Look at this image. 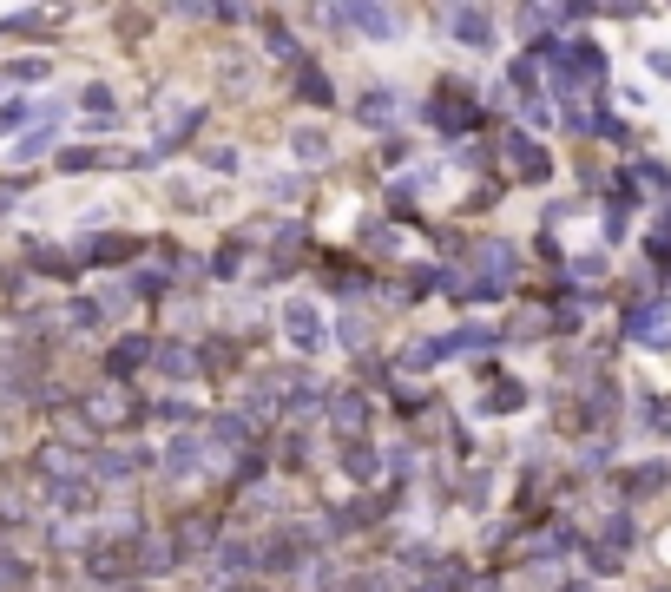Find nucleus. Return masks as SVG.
<instances>
[{
	"label": "nucleus",
	"instance_id": "f257e3e1",
	"mask_svg": "<svg viewBox=\"0 0 671 592\" xmlns=\"http://www.w3.org/2000/svg\"><path fill=\"white\" fill-rule=\"evenodd\" d=\"M448 20H454V33H461L468 47H487V20L481 14H448Z\"/></svg>",
	"mask_w": 671,
	"mask_h": 592
},
{
	"label": "nucleus",
	"instance_id": "f03ea898",
	"mask_svg": "<svg viewBox=\"0 0 671 592\" xmlns=\"http://www.w3.org/2000/svg\"><path fill=\"white\" fill-rule=\"evenodd\" d=\"M290 336H297V343H316V336H323V323H316L310 310H290Z\"/></svg>",
	"mask_w": 671,
	"mask_h": 592
},
{
	"label": "nucleus",
	"instance_id": "7ed1b4c3",
	"mask_svg": "<svg viewBox=\"0 0 671 592\" xmlns=\"http://www.w3.org/2000/svg\"><path fill=\"white\" fill-rule=\"evenodd\" d=\"M297 152H303V158H323V152H329V145H323V132H303V139H297Z\"/></svg>",
	"mask_w": 671,
	"mask_h": 592
}]
</instances>
